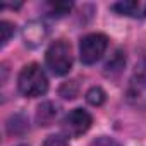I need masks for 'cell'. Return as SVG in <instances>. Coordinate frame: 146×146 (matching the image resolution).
<instances>
[{
	"instance_id": "obj_9",
	"label": "cell",
	"mask_w": 146,
	"mask_h": 146,
	"mask_svg": "<svg viewBox=\"0 0 146 146\" xmlns=\"http://www.w3.org/2000/svg\"><path fill=\"white\" fill-rule=\"evenodd\" d=\"M26 131H29V124H28V119L21 113H16L11 117L9 124H7V132L12 134V136H23Z\"/></svg>"
},
{
	"instance_id": "obj_5",
	"label": "cell",
	"mask_w": 146,
	"mask_h": 146,
	"mask_svg": "<svg viewBox=\"0 0 146 146\" xmlns=\"http://www.w3.org/2000/svg\"><path fill=\"white\" fill-rule=\"evenodd\" d=\"M91 124H93V117L90 112H86L83 108H74L64 117L62 131L67 137H79L84 132H88Z\"/></svg>"
},
{
	"instance_id": "obj_6",
	"label": "cell",
	"mask_w": 146,
	"mask_h": 146,
	"mask_svg": "<svg viewBox=\"0 0 146 146\" xmlns=\"http://www.w3.org/2000/svg\"><path fill=\"white\" fill-rule=\"evenodd\" d=\"M21 36H23V41L28 48H36L48 38V28L43 21L35 19V21L26 23Z\"/></svg>"
},
{
	"instance_id": "obj_16",
	"label": "cell",
	"mask_w": 146,
	"mask_h": 146,
	"mask_svg": "<svg viewBox=\"0 0 146 146\" xmlns=\"http://www.w3.org/2000/svg\"><path fill=\"white\" fill-rule=\"evenodd\" d=\"M90 146H120L113 137H108V136H100V137H96Z\"/></svg>"
},
{
	"instance_id": "obj_7",
	"label": "cell",
	"mask_w": 146,
	"mask_h": 146,
	"mask_svg": "<svg viewBox=\"0 0 146 146\" xmlns=\"http://www.w3.org/2000/svg\"><path fill=\"white\" fill-rule=\"evenodd\" d=\"M110 9L117 12L119 16L143 19L146 17V0H124V2L112 4Z\"/></svg>"
},
{
	"instance_id": "obj_8",
	"label": "cell",
	"mask_w": 146,
	"mask_h": 146,
	"mask_svg": "<svg viewBox=\"0 0 146 146\" xmlns=\"http://www.w3.org/2000/svg\"><path fill=\"white\" fill-rule=\"evenodd\" d=\"M57 115H58V107L53 102H43L38 105L35 117H36V124L40 127H48L55 122Z\"/></svg>"
},
{
	"instance_id": "obj_12",
	"label": "cell",
	"mask_w": 146,
	"mask_h": 146,
	"mask_svg": "<svg viewBox=\"0 0 146 146\" xmlns=\"http://www.w3.org/2000/svg\"><path fill=\"white\" fill-rule=\"evenodd\" d=\"M124 64H125V53H124L122 50H117L115 55L112 57V60L107 62L105 69H107V70H120V69L124 67Z\"/></svg>"
},
{
	"instance_id": "obj_17",
	"label": "cell",
	"mask_w": 146,
	"mask_h": 146,
	"mask_svg": "<svg viewBox=\"0 0 146 146\" xmlns=\"http://www.w3.org/2000/svg\"><path fill=\"white\" fill-rule=\"evenodd\" d=\"M19 146H28V144H19Z\"/></svg>"
},
{
	"instance_id": "obj_15",
	"label": "cell",
	"mask_w": 146,
	"mask_h": 146,
	"mask_svg": "<svg viewBox=\"0 0 146 146\" xmlns=\"http://www.w3.org/2000/svg\"><path fill=\"white\" fill-rule=\"evenodd\" d=\"M41 146H69V143H67V139H65L64 136L55 134V136H48V137L43 141Z\"/></svg>"
},
{
	"instance_id": "obj_14",
	"label": "cell",
	"mask_w": 146,
	"mask_h": 146,
	"mask_svg": "<svg viewBox=\"0 0 146 146\" xmlns=\"http://www.w3.org/2000/svg\"><path fill=\"white\" fill-rule=\"evenodd\" d=\"M78 95V83L76 81H69V83H64L62 88H60V96H64L65 100H72Z\"/></svg>"
},
{
	"instance_id": "obj_10",
	"label": "cell",
	"mask_w": 146,
	"mask_h": 146,
	"mask_svg": "<svg viewBox=\"0 0 146 146\" xmlns=\"http://www.w3.org/2000/svg\"><path fill=\"white\" fill-rule=\"evenodd\" d=\"M105 100H107V95H105V91H103L100 86H93V88H90L88 93H86V102H88L90 105H93V107L103 105Z\"/></svg>"
},
{
	"instance_id": "obj_4",
	"label": "cell",
	"mask_w": 146,
	"mask_h": 146,
	"mask_svg": "<svg viewBox=\"0 0 146 146\" xmlns=\"http://www.w3.org/2000/svg\"><path fill=\"white\" fill-rule=\"evenodd\" d=\"M125 100L137 110H146V64L136 67L125 88Z\"/></svg>"
},
{
	"instance_id": "obj_2",
	"label": "cell",
	"mask_w": 146,
	"mask_h": 146,
	"mask_svg": "<svg viewBox=\"0 0 146 146\" xmlns=\"http://www.w3.org/2000/svg\"><path fill=\"white\" fill-rule=\"evenodd\" d=\"M45 62L46 67L52 70V74L55 76L69 74V70L72 69V50L69 41L65 40L53 41L45 53Z\"/></svg>"
},
{
	"instance_id": "obj_11",
	"label": "cell",
	"mask_w": 146,
	"mask_h": 146,
	"mask_svg": "<svg viewBox=\"0 0 146 146\" xmlns=\"http://www.w3.org/2000/svg\"><path fill=\"white\" fill-rule=\"evenodd\" d=\"M72 5H74L72 2H52V4H48V12L53 17H62L70 12Z\"/></svg>"
},
{
	"instance_id": "obj_1",
	"label": "cell",
	"mask_w": 146,
	"mask_h": 146,
	"mask_svg": "<svg viewBox=\"0 0 146 146\" xmlns=\"http://www.w3.org/2000/svg\"><path fill=\"white\" fill-rule=\"evenodd\" d=\"M17 88L21 95L28 98L43 96L48 91V78L40 64L31 62L23 67V70L19 72V78H17Z\"/></svg>"
},
{
	"instance_id": "obj_3",
	"label": "cell",
	"mask_w": 146,
	"mask_h": 146,
	"mask_svg": "<svg viewBox=\"0 0 146 146\" xmlns=\"http://www.w3.org/2000/svg\"><path fill=\"white\" fill-rule=\"evenodd\" d=\"M108 48V38L103 33H90L81 38L79 43V58L83 64H96Z\"/></svg>"
},
{
	"instance_id": "obj_13",
	"label": "cell",
	"mask_w": 146,
	"mask_h": 146,
	"mask_svg": "<svg viewBox=\"0 0 146 146\" xmlns=\"http://www.w3.org/2000/svg\"><path fill=\"white\" fill-rule=\"evenodd\" d=\"M14 31H16V26H14L12 23H9V21H2V23H0V33H2L0 41H2V46H5V45L11 41Z\"/></svg>"
}]
</instances>
